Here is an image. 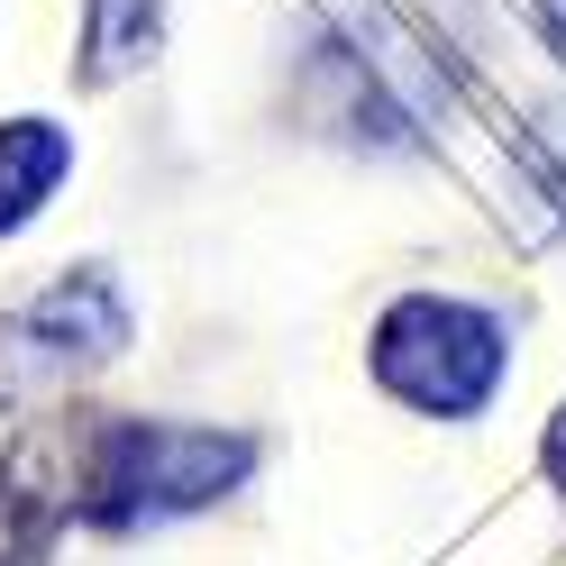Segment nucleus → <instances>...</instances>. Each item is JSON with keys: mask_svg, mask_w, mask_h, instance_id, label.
I'll return each mask as SVG.
<instances>
[{"mask_svg": "<svg viewBox=\"0 0 566 566\" xmlns=\"http://www.w3.org/2000/svg\"><path fill=\"white\" fill-rule=\"evenodd\" d=\"M247 475H256V439L119 411V420H92L74 448V512L92 530H156V521L210 512Z\"/></svg>", "mask_w": 566, "mask_h": 566, "instance_id": "f257e3e1", "label": "nucleus"}, {"mask_svg": "<svg viewBox=\"0 0 566 566\" xmlns=\"http://www.w3.org/2000/svg\"><path fill=\"white\" fill-rule=\"evenodd\" d=\"M302 111L357 147H420L439 111V55L384 0H329V28L302 64Z\"/></svg>", "mask_w": 566, "mask_h": 566, "instance_id": "f03ea898", "label": "nucleus"}, {"mask_svg": "<svg viewBox=\"0 0 566 566\" xmlns=\"http://www.w3.org/2000/svg\"><path fill=\"white\" fill-rule=\"evenodd\" d=\"M503 366H512V347H503V321L484 302L402 293L375 321V384L430 420H475L503 394Z\"/></svg>", "mask_w": 566, "mask_h": 566, "instance_id": "7ed1b4c3", "label": "nucleus"}, {"mask_svg": "<svg viewBox=\"0 0 566 566\" xmlns=\"http://www.w3.org/2000/svg\"><path fill=\"white\" fill-rule=\"evenodd\" d=\"M119 347H128V293L101 265H74L0 329V402L83 384L101 366H119Z\"/></svg>", "mask_w": 566, "mask_h": 566, "instance_id": "20e7f679", "label": "nucleus"}, {"mask_svg": "<svg viewBox=\"0 0 566 566\" xmlns=\"http://www.w3.org/2000/svg\"><path fill=\"white\" fill-rule=\"evenodd\" d=\"M64 512H74L64 430H28L10 457H0V566H46Z\"/></svg>", "mask_w": 566, "mask_h": 566, "instance_id": "39448f33", "label": "nucleus"}, {"mask_svg": "<svg viewBox=\"0 0 566 566\" xmlns=\"http://www.w3.org/2000/svg\"><path fill=\"white\" fill-rule=\"evenodd\" d=\"M64 174H74V137L55 119H0V238L38 220Z\"/></svg>", "mask_w": 566, "mask_h": 566, "instance_id": "423d86ee", "label": "nucleus"}, {"mask_svg": "<svg viewBox=\"0 0 566 566\" xmlns=\"http://www.w3.org/2000/svg\"><path fill=\"white\" fill-rule=\"evenodd\" d=\"M165 46V0H92V38H83V83H119Z\"/></svg>", "mask_w": 566, "mask_h": 566, "instance_id": "0eeeda50", "label": "nucleus"}, {"mask_svg": "<svg viewBox=\"0 0 566 566\" xmlns=\"http://www.w3.org/2000/svg\"><path fill=\"white\" fill-rule=\"evenodd\" d=\"M548 475H557V493H566V411L548 420Z\"/></svg>", "mask_w": 566, "mask_h": 566, "instance_id": "6e6552de", "label": "nucleus"}, {"mask_svg": "<svg viewBox=\"0 0 566 566\" xmlns=\"http://www.w3.org/2000/svg\"><path fill=\"white\" fill-rule=\"evenodd\" d=\"M548 19H557V38H566V0H548Z\"/></svg>", "mask_w": 566, "mask_h": 566, "instance_id": "1a4fd4ad", "label": "nucleus"}]
</instances>
